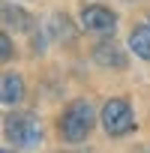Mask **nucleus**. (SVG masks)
Masks as SVG:
<instances>
[{"label":"nucleus","mask_w":150,"mask_h":153,"mask_svg":"<svg viewBox=\"0 0 150 153\" xmlns=\"http://www.w3.org/2000/svg\"><path fill=\"white\" fill-rule=\"evenodd\" d=\"M99 123L102 129L111 135V138H120L126 132L135 129V117H132V105L123 99V96H114L102 105V114H99Z\"/></svg>","instance_id":"3"},{"label":"nucleus","mask_w":150,"mask_h":153,"mask_svg":"<svg viewBox=\"0 0 150 153\" xmlns=\"http://www.w3.org/2000/svg\"><path fill=\"white\" fill-rule=\"evenodd\" d=\"M0 57H3V60L12 57V39H9V33H0Z\"/></svg>","instance_id":"10"},{"label":"nucleus","mask_w":150,"mask_h":153,"mask_svg":"<svg viewBox=\"0 0 150 153\" xmlns=\"http://www.w3.org/2000/svg\"><path fill=\"white\" fill-rule=\"evenodd\" d=\"M126 3H138V0H126Z\"/></svg>","instance_id":"13"},{"label":"nucleus","mask_w":150,"mask_h":153,"mask_svg":"<svg viewBox=\"0 0 150 153\" xmlns=\"http://www.w3.org/2000/svg\"><path fill=\"white\" fill-rule=\"evenodd\" d=\"M78 21H81V27L90 30V33H114V27H117V15H114L108 6H99V3L84 6V9L78 12Z\"/></svg>","instance_id":"4"},{"label":"nucleus","mask_w":150,"mask_h":153,"mask_svg":"<svg viewBox=\"0 0 150 153\" xmlns=\"http://www.w3.org/2000/svg\"><path fill=\"white\" fill-rule=\"evenodd\" d=\"M6 126V138L15 144V147H21V150H36L39 144H42V123L33 117V114H27V111H18V114H9L6 120H3Z\"/></svg>","instance_id":"2"},{"label":"nucleus","mask_w":150,"mask_h":153,"mask_svg":"<svg viewBox=\"0 0 150 153\" xmlns=\"http://www.w3.org/2000/svg\"><path fill=\"white\" fill-rule=\"evenodd\" d=\"M48 36L51 39H57V42H72L75 39V27H72V21L66 18V15H51V21H48Z\"/></svg>","instance_id":"8"},{"label":"nucleus","mask_w":150,"mask_h":153,"mask_svg":"<svg viewBox=\"0 0 150 153\" xmlns=\"http://www.w3.org/2000/svg\"><path fill=\"white\" fill-rule=\"evenodd\" d=\"M141 153H150V150H141Z\"/></svg>","instance_id":"14"},{"label":"nucleus","mask_w":150,"mask_h":153,"mask_svg":"<svg viewBox=\"0 0 150 153\" xmlns=\"http://www.w3.org/2000/svg\"><path fill=\"white\" fill-rule=\"evenodd\" d=\"M93 60L102 69H126V54L114 45V42H99L93 48Z\"/></svg>","instance_id":"6"},{"label":"nucleus","mask_w":150,"mask_h":153,"mask_svg":"<svg viewBox=\"0 0 150 153\" xmlns=\"http://www.w3.org/2000/svg\"><path fill=\"white\" fill-rule=\"evenodd\" d=\"M129 48L135 51V57L150 60V27H147V24H144V27H135V30L129 33Z\"/></svg>","instance_id":"9"},{"label":"nucleus","mask_w":150,"mask_h":153,"mask_svg":"<svg viewBox=\"0 0 150 153\" xmlns=\"http://www.w3.org/2000/svg\"><path fill=\"white\" fill-rule=\"evenodd\" d=\"M147 27H150V12H147Z\"/></svg>","instance_id":"12"},{"label":"nucleus","mask_w":150,"mask_h":153,"mask_svg":"<svg viewBox=\"0 0 150 153\" xmlns=\"http://www.w3.org/2000/svg\"><path fill=\"white\" fill-rule=\"evenodd\" d=\"M3 27L18 30V33H30V30H33V15H30V12H24L21 6L3 3Z\"/></svg>","instance_id":"7"},{"label":"nucleus","mask_w":150,"mask_h":153,"mask_svg":"<svg viewBox=\"0 0 150 153\" xmlns=\"http://www.w3.org/2000/svg\"><path fill=\"white\" fill-rule=\"evenodd\" d=\"M93 117L96 114H93L90 99H72L66 105L63 117H60V135H63V141H69V144L84 141L90 135V129H93Z\"/></svg>","instance_id":"1"},{"label":"nucleus","mask_w":150,"mask_h":153,"mask_svg":"<svg viewBox=\"0 0 150 153\" xmlns=\"http://www.w3.org/2000/svg\"><path fill=\"white\" fill-rule=\"evenodd\" d=\"M0 99H3V105H18L24 99V78L18 72L6 69L3 78H0Z\"/></svg>","instance_id":"5"},{"label":"nucleus","mask_w":150,"mask_h":153,"mask_svg":"<svg viewBox=\"0 0 150 153\" xmlns=\"http://www.w3.org/2000/svg\"><path fill=\"white\" fill-rule=\"evenodd\" d=\"M0 153H12V150H9V147H3V150H0Z\"/></svg>","instance_id":"11"}]
</instances>
